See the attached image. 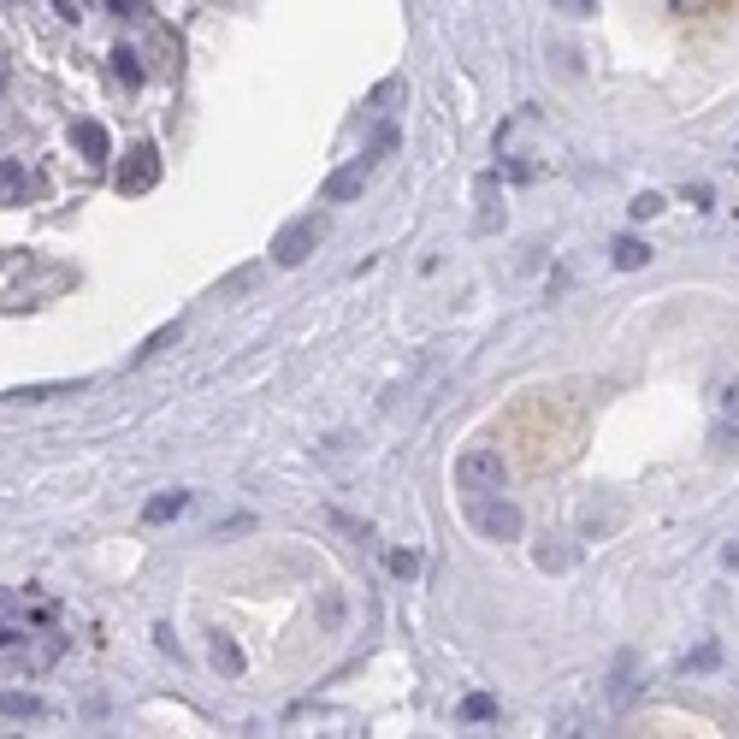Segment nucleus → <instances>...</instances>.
I'll use <instances>...</instances> for the list:
<instances>
[{"mask_svg":"<svg viewBox=\"0 0 739 739\" xmlns=\"http://www.w3.org/2000/svg\"><path fill=\"white\" fill-rule=\"evenodd\" d=\"M728 568H739V544H728Z\"/></svg>","mask_w":739,"mask_h":739,"instance_id":"obj_23","label":"nucleus"},{"mask_svg":"<svg viewBox=\"0 0 739 739\" xmlns=\"http://www.w3.org/2000/svg\"><path fill=\"white\" fill-rule=\"evenodd\" d=\"M207 657H213V669H219V674H243V651H237V639H231V633H213Z\"/></svg>","mask_w":739,"mask_h":739,"instance_id":"obj_10","label":"nucleus"},{"mask_svg":"<svg viewBox=\"0 0 739 739\" xmlns=\"http://www.w3.org/2000/svg\"><path fill=\"white\" fill-rule=\"evenodd\" d=\"M615 267H621V272H639V267H651V249H645L639 237H621V243H615Z\"/></svg>","mask_w":739,"mask_h":739,"instance_id":"obj_12","label":"nucleus"},{"mask_svg":"<svg viewBox=\"0 0 739 739\" xmlns=\"http://www.w3.org/2000/svg\"><path fill=\"white\" fill-rule=\"evenodd\" d=\"M107 66H113V83H125V89H136V83H142V71H136V54H131V48H119Z\"/></svg>","mask_w":739,"mask_h":739,"instance_id":"obj_15","label":"nucleus"},{"mask_svg":"<svg viewBox=\"0 0 739 739\" xmlns=\"http://www.w3.org/2000/svg\"><path fill=\"white\" fill-rule=\"evenodd\" d=\"M154 184H160V148L136 142L131 154L119 160V196H148Z\"/></svg>","mask_w":739,"mask_h":739,"instance_id":"obj_5","label":"nucleus"},{"mask_svg":"<svg viewBox=\"0 0 739 739\" xmlns=\"http://www.w3.org/2000/svg\"><path fill=\"white\" fill-rule=\"evenodd\" d=\"M66 657V633H24V627H12V621H0V669L12 674H42L48 663H60Z\"/></svg>","mask_w":739,"mask_h":739,"instance_id":"obj_1","label":"nucleus"},{"mask_svg":"<svg viewBox=\"0 0 739 739\" xmlns=\"http://www.w3.org/2000/svg\"><path fill=\"white\" fill-rule=\"evenodd\" d=\"M468 521H473V533L497 538V544H509V538H521V509H515V503L503 497V491H485V497H473Z\"/></svg>","mask_w":739,"mask_h":739,"instance_id":"obj_4","label":"nucleus"},{"mask_svg":"<svg viewBox=\"0 0 739 739\" xmlns=\"http://www.w3.org/2000/svg\"><path fill=\"white\" fill-rule=\"evenodd\" d=\"M462 716H468V722H491V716H497V704H491L485 692H473L468 704H462Z\"/></svg>","mask_w":739,"mask_h":739,"instance_id":"obj_17","label":"nucleus"},{"mask_svg":"<svg viewBox=\"0 0 739 739\" xmlns=\"http://www.w3.org/2000/svg\"><path fill=\"white\" fill-rule=\"evenodd\" d=\"M71 142L83 148V160H107V131H101L95 119H77V125H71Z\"/></svg>","mask_w":739,"mask_h":739,"instance_id":"obj_9","label":"nucleus"},{"mask_svg":"<svg viewBox=\"0 0 739 739\" xmlns=\"http://www.w3.org/2000/svg\"><path fill=\"white\" fill-rule=\"evenodd\" d=\"M562 18H598V0H550Z\"/></svg>","mask_w":739,"mask_h":739,"instance_id":"obj_20","label":"nucleus"},{"mask_svg":"<svg viewBox=\"0 0 739 739\" xmlns=\"http://www.w3.org/2000/svg\"><path fill=\"white\" fill-rule=\"evenodd\" d=\"M627 213H633V219H657V213H663V196H657V190H645V196H633Z\"/></svg>","mask_w":739,"mask_h":739,"instance_id":"obj_18","label":"nucleus"},{"mask_svg":"<svg viewBox=\"0 0 739 739\" xmlns=\"http://www.w3.org/2000/svg\"><path fill=\"white\" fill-rule=\"evenodd\" d=\"M326 237H332V213H302V219H290V225L272 237V261H278V267H302Z\"/></svg>","mask_w":739,"mask_h":739,"instance_id":"obj_2","label":"nucleus"},{"mask_svg":"<svg viewBox=\"0 0 739 739\" xmlns=\"http://www.w3.org/2000/svg\"><path fill=\"white\" fill-rule=\"evenodd\" d=\"M66 391H83V379H66V385H24V391H12L18 403H42V397H66Z\"/></svg>","mask_w":739,"mask_h":739,"instance_id":"obj_14","label":"nucleus"},{"mask_svg":"<svg viewBox=\"0 0 739 739\" xmlns=\"http://www.w3.org/2000/svg\"><path fill=\"white\" fill-rule=\"evenodd\" d=\"M633 669H639V657L621 651V657H615V704H633Z\"/></svg>","mask_w":739,"mask_h":739,"instance_id":"obj_13","label":"nucleus"},{"mask_svg":"<svg viewBox=\"0 0 739 739\" xmlns=\"http://www.w3.org/2000/svg\"><path fill=\"white\" fill-rule=\"evenodd\" d=\"M716 408H722V420H728V426H739V379H734V385H722Z\"/></svg>","mask_w":739,"mask_h":739,"instance_id":"obj_19","label":"nucleus"},{"mask_svg":"<svg viewBox=\"0 0 739 739\" xmlns=\"http://www.w3.org/2000/svg\"><path fill=\"white\" fill-rule=\"evenodd\" d=\"M538 568H568V550H550V544H538Z\"/></svg>","mask_w":739,"mask_h":739,"instance_id":"obj_22","label":"nucleus"},{"mask_svg":"<svg viewBox=\"0 0 739 739\" xmlns=\"http://www.w3.org/2000/svg\"><path fill=\"white\" fill-rule=\"evenodd\" d=\"M30 202V172L24 160H0V207H24Z\"/></svg>","mask_w":739,"mask_h":739,"instance_id":"obj_8","label":"nucleus"},{"mask_svg":"<svg viewBox=\"0 0 739 739\" xmlns=\"http://www.w3.org/2000/svg\"><path fill=\"white\" fill-rule=\"evenodd\" d=\"M367 178H373V166H367V160H349V166H337L332 178H326V202H355V196L367 190Z\"/></svg>","mask_w":739,"mask_h":739,"instance_id":"obj_6","label":"nucleus"},{"mask_svg":"<svg viewBox=\"0 0 739 739\" xmlns=\"http://www.w3.org/2000/svg\"><path fill=\"white\" fill-rule=\"evenodd\" d=\"M178 332H184L178 320H172V326H160V332H154V337H148V343H142V349L131 355V361H148V355H160V349H172V343H178Z\"/></svg>","mask_w":739,"mask_h":739,"instance_id":"obj_16","label":"nucleus"},{"mask_svg":"<svg viewBox=\"0 0 739 739\" xmlns=\"http://www.w3.org/2000/svg\"><path fill=\"white\" fill-rule=\"evenodd\" d=\"M0 716H48V704L36 692H0Z\"/></svg>","mask_w":739,"mask_h":739,"instance_id":"obj_11","label":"nucleus"},{"mask_svg":"<svg viewBox=\"0 0 739 739\" xmlns=\"http://www.w3.org/2000/svg\"><path fill=\"white\" fill-rule=\"evenodd\" d=\"M6 604H12V592H0V609H6Z\"/></svg>","mask_w":739,"mask_h":739,"instance_id":"obj_24","label":"nucleus"},{"mask_svg":"<svg viewBox=\"0 0 739 739\" xmlns=\"http://www.w3.org/2000/svg\"><path fill=\"white\" fill-rule=\"evenodd\" d=\"M456 485L473 491V497H485V491H503L509 485V462H503V450H491V444H473L456 456Z\"/></svg>","mask_w":739,"mask_h":739,"instance_id":"obj_3","label":"nucleus"},{"mask_svg":"<svg viewBox=\"0 0 739 739\" xmlns=\"http://www.w3.org/2000/svg\"><path fill=\"white\" fill-rule=\"evenodd\" d=\"M391 574H420V556H414V550H391Z\"/></svg>","mask_w":739,"mask_h":739,"instance_id":"obj_21","label":"nucleus"},{"mask_svg":"<svg viewBox=\"0 0 739 739\" xmlns=\"http://www.w3.org/2000/svg\"><path fill=\"white\" fill-rule=\"evenodd\" d=\"M184 509H190V491H178V485H172V491H154V497L142 503V521H148V527H160V521H178Z\"/></svg>","mask_w":739,"mask_h":739,"instance_id":"obj_7","label":"nucleus"}]
</instances>
